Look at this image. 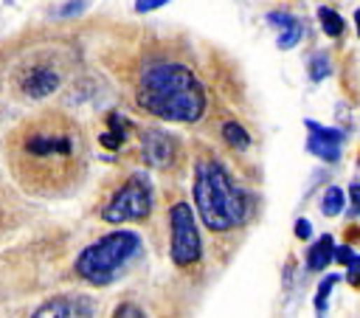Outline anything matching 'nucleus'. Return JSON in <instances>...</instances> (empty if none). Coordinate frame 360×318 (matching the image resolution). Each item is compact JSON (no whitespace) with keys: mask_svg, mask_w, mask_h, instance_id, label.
<instances>
[{"mask_svg":"<svg viewBox=\"0 0 360 318\" xmlns=\"http://www.w3.org/2000/svg\"><path fill=\"white\" fill-rule=\"evenodd\" d=\"M6 152L18 184L40 198L71 192L88 167L85 132L60 110L40 113L18 124L9 135Z\"/></svg>","mask_w":360,"mask_h":318,"instance_id":"1","label":"nucleus"},{"mask_svg":"<svg viewBox=\"0 0 360 318\" xmlns=\"http://www.w3.org/2000/svg\"><path fill=\"white\" fill-rule=\"evenodd\" d=\"M138 104L163 121L195 124L206 113V90L180 62H152L138 79Z\"/></svg>","mask_w":360,"mask_h":318,"instance_id":"2","label":"nucleus"},{"mask_svg":"<svg viewBox=\"0 0 360 318\" xmlns=\"http://www.w3.org/2000/svg\"><path fill=\"white\" fill-rule=\"evenodd\" d=\"M195 203L200 220L209 231L223 234L245 223L248 200L226 172V167L214 158H200L195 170Z\"/></svg>","mask_w":360,"mask_h":318,"instance_id":"3","label":"nucleus"},{"mask_svg":"<svg viewBox=\"0 0 360 318\" xmlns=\"http://www.w3.org/2000/svg\"><path fill=\"white\" fill-rule=\"evenodd\" d=\"M141 254V237L135 231H110L102 240H96L93 245H88L76 262L74 270L79 279H85L93 287H104L110 284L124 265H130L135 256Z\"/></svg>","mask_w":360,"mask_h":318,"instance_id":"4","label":"nucleus"},{"mask_svg":"<svg viewBox=\"0 0 360 318\" xmlns=\"http://www.w3.org/2000/svg\"><path fill=\"white\" fill-rule=\"evenodd\" d=\"M155 203V189L152 181L144 172H135L113 198L110 203L102 209V220L104 223H130V220H146Z\"/></svg>","mask_w":360,"mask_h":318,"instance_id":"5","label":"nucleus"},{"mask_svg":"<svg viewBox=\"0 0 360 318\" xmlns=\"http://www.w3.org/2000/svg\"><path fill=\"white\" fill-rule=\"evenodd\" d=\"M169 226H172V262L177 268H192L200 262L203 256V245H200V231L192 214L189 203H174L169 209Z\"/></svg>","mask_w":360,"mask_h":318,"instance_id":"6","label":"nucleus"},{"mask_svg":"<svg viewBox=\"0 0 360 318\" xmlns=\"http://www.w3.org/2000/svg\"><path fill=\"white\" fill-rule=\"evenodd\" d=\"M180 144L166 130H144L141 135V158L155 170H169L177 164Z\"/></svg>","mask_w":360,"mask_h":318,"instance_id":"7","label":"nucleus"},{"mask_svg":"<svg viewBox=\"0 0 360 318\" xmlns=\"http://www.w3.org/2000/svg\"><path fill=\"white\" fill-rule=\"evenodd\" d=\"M304 124H307V130H310L307 149H310L315 158H321V161H326V164H338V161H340L343 132L335 130V127H324V124H318V121H312V118H307Z\"/></svg>","mask_w":360,"mask_h":318,"instance_id":"8","label":"nucleus"},{"mask_svg":"<svg viewBox=\"0 0 360 318\" xmlns=\"http://www.w3.org/2000/svg\"><path fill=\"white\" fill-rule=\"evenodd\" d=\"M62 85V76L54 65H29L20 74V90L29 99H46Z\"/></svg>","mask_w":360,"mask_h":318,"instance_id":"9","label":"nucleus"},{"mask_svg":"<svg viewBox=\"0 0 360 318\" xmlns=\"http://www.w3.org/2000/svg\"><path fill=\"white\" fill-rule=\"evenodd\" d=\"M96 304L85 296H57L51 301H46L34 315L37 318H46V315H93Z\"/></svg>","mask_w":360,"mask_h":318,"instance_id":"10","label":"nucleus"},{"mask_svg":"<svg viewBox=\"0 0 360 318\" xmlns=\"http://www.w3.org/2000/svg\"><path fill=\"white\" fill-rule=\"evenodd\" d=\"M268 23L270 26H276V29H282V34H279V48L282 51H290L293 46H298V40H301V23L293 18V15H284V12H270L268 15Z\"/></svg>","mask_w":360,"mask_h":318,"instance_id":"11","label":"nucleus"},{"mask_svg":"<svg viewBox=\"0 0 360 318\" xmlns=\"http://www.w3.org/2000/svg\"><path fill=\"white\" fill-rule=\"evenodd\" d=\"M332 256H335V240H332V234H324V237H318V242L310 248V254H307V268H310V270H326V265L332 262Z\"/></svg>","mask_w":360,"mask_h":318,"instance_id":"12","label":"nucleus"},{"mask_svg":"<svg viewBox=\"0 0 360 318\" xmlns=\"http://www.w3.org/2000/svg\"><path fill=\"white\" fill-rule=\"evenodd\" d=\"M343 209H346V195H343V189H340V186H329V189L324 192L321 212H324L326 217H338Z\"/></svg>","mask_w":360,"mask_h":318,"instance_id":"13","label":"nucleus"},{"mask_svg":"<svg viewBox=\"0 0 360 318\" xmlns=\"http://www.w3.org/2000/svg\"><path fill=\"white\" fill-rule=\"evenodd\" d=\"M318 20H321V26H324L326 37H340V34H343V29H346L343 18H340L338 12H332V9H326V6H321V9H318Z\"/></svg>","mask_w":360,"mask_h":318,"instance_id":"14","label":"nucleus"},{"mask_svg":"<svg viewBox=\"0 0 360 318\" xmlns=\"http://www.w3.org/2000/svg\"><path fill=\"white\" fill-rule=\"evenodd\" d=\"M223 135H226V141H228L234 149H248V144H251V135H248L245 127L237 124V121H226V124H223Z\"/></svg>","mask_w":360,"mask_h":318,"instance_id":"15","label":"nucleus"},{"mask_svg":"<svg viewBox=\"0 0 360 318\" xmlns=\"http://www.w3.org/2000/svg\"><path fill=\"white\" fill-rule=\"evenodd\" d=\"M332 74V65H329V57L324 54V51H318V54H312L310 57V79L312 82H321V79H326Z\"/></svg>","mask_w":360,"mask_h":318,"instance_id":"16","label":"nucleus"},{"mask_svg":"<svg viewBox=\"0 0 360 318\" xmlns=\"http://www.w3.org/2000/svg\"><path fill=\"white\" fill-rule=\"evenodd\" d=\"M338 282H340L338 273H329V276L321 279L318 293H315V310H318V312H326V298H329V293H332V287H335Z\"/></svg>","mask_w":360,"mask_h":318,"instance_id":"17","label":"nucleus"},{"mask_svg":"<svg viewBox=\"0 0 360 318\" xmlns=\"http://www.w3.org/2000/svg\"><path fill=\"white\" fill-rule=\"evenodd\" d=\"M346 268H349V273H346L349 284H352V287H360V256L354 254V256H352V262H349Z\"/></svg>","mask_w":360,"mask_h":318,"instance_id":"18","label":"nucleus"},{"mask_svg":"<svg viewBox=\"0 0 360 318\" xmlns=\"http://www.w3.org/2000/svg\"><path fill=\"white\" fill-rule=\"evenodd\" d=\"M352 256H354V251H352L349 245H338V248H335V256H332V259H335L338 265H349V262H352Z\"/></svg>","mask_w":360,"mask_h":318,"instance_id":"19","label":"nucleus"},{"mask_svg":"<svg viewBox=\"0 0 360 318\" xmlns=\"http://www.w3.org/2000/svg\"><path fill=\"white\" fill-rule=\"evenodd\" d=\"M163 4H166V0H135V12L146 15V12H152V9H160Z\"/></svg>","mask_w":360,"mask_h":318,"instance_id":"20","label":"nucleus"},{"mask_svg":"<svg viewBox=\"0 0 360 318\" xmlns=\"http://www.w3.org/2000/svg\"><path fill=\"white\" fill-rule=\"evenodd\" d=\"M296 237H298V240H310V237H312V226H310V220H304V217H301V220L296 223Z\"/></svg>","mask_w":360,"mask_h":318,"instance_id":"21","label":"nucleus"},{"mask_svg":"<svg viewBox=\"0 0 360 318\" xmlns=\"http://www.w3.org/2000/svg\"><path fill=\"white\" fill-rule=\"evenodd\" d=\"M121 141H124V135H118V132H102V144H104V146L118 149V146H121Z\"/></svg>","mask_w":360,"mask_h":318,"instance_id":"22","label":"nucleus"},{"mask_svg":"<svg viewBox=\"0 0 360 318\" xmlns=\"http://www.w3.org/2000/svg\"><path fill=\"white\" fill-rule=\"evenodd\" d=\"M85 6H88L85 0H76V4H68V6H62V9H60V15H62V18H71V15H79Z\"/></svg>","mask_w":360,"mask_h":318,"instance_id":"23","label":"nucleus"},{"mask_svg":"<svg viewBox=\"0 0 360 318\" xmlns=\"http://www.w3.org/2000/svg\"><path fill=\"white\" fill-rule=\"evenodd\" d=\"M349 195H352V212L360 217V184H352L349 186Z\"/></svg>","mask_w":360,"mask_h":318,"instance_id":"24","label":"nucleus"},{"mask_svg":"<svg viewBox=\"0 0 360 318\" xmlns=\"http://www.w3.org/2000/svg\"><path fill=\"white\" fill-rule=\"evenodd\" d=\"M116 315H121V318H130V315H144L138 307H132V304H121L118 310H116Z\"/></svg>","mask_w":360,"mask_h":318,"instance_id":"25","label":"nucleus"},{"mask_svg":"<svg viewBox=\"0 0 360 318\" xmlns=\"http://www.w3.org/2000/svg\"><path fill=\"white\" fill-rule=\"evenodd\" d=\"M354 26H357V37H360V9L354 12Z\"/></svg>","mask_w":360,"mask_h":318,"instance_id":"26","label":"nucleus"}]
</instances>
